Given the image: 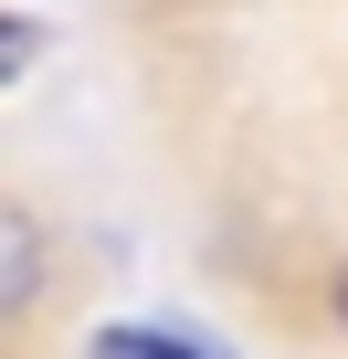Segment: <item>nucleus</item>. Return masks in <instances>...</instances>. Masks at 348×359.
<instances>
[{"label":"nucleus","mask_w":348,"mask_h":359,"mask_svg":"<svg viewBox=\"0 0 348 359\" xmlns=\"http://www.w3.org/2000/svg\"><path fill=\"white\" fill-rule=\"evenodd\" d=\"M43 285H53V222H43L32 201L0 191V327L32 317V306H43Z\"/></svg>","instance_id":"nucleus-1"},{"label":"nucleus","mask_w":348,"mask_h":359,"mask_svg":"<svg viewBox=\"0 0 348 359\" xmlns=\"http://www.w3.org/2000/svg\"><path fill=\"white\" fill-rule=\"evenodd\" d=\"M32 64H43V22L32 11H0V85H22Z\"/></svg>","instance_id":"nucleus-2"},{"label":"nucleus","mask_w":348,"mask_h":359,"mask_svg":"<svg viewBox=\"0 0 348 359\" xmlns=\"http://www.w3.org/2000/svg\"><path fill=\"white\" fill-rule=\"evenodd\" d=\"M327 317H337V327H348V264H337V275H327Z\"/></svg>","instance_id":"nucleus-3"}]
</instances>
